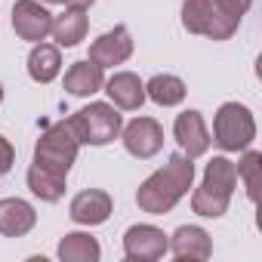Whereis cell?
<instances>
[{
  "label": "cell",
  "mask_w": 262,
  "mask_h": 262,
  "mask_svg": "<svg viewBox=\"0 0 262 262\" xmlns=\"http://www.w3.org/2000/svg\"><path fill=\"white\" fill-rule=\"evenodd\" d=\"M194 182V164L185 155H170L161 170H155L136 191V204L142 213L164 216L170 213L191 188Z\"/></svg>",
  "instance_id": "1"
},
{
  "label": "cell",
  "mask_w": 262,
  "mask_h": 262,
  "mask_svg": "<svg viewBox=\"0 0 262 262\" xmlns=\"http://www.w3.org/2000/svg\"><path fill=\"white\" fill-rule=\"evenodd\" d=\"M234 188H237V167L228 158H213L204 170V182L191 194V210L204 219H219L228 213Z\"/></svg>",
  "instance_id": "2"
},
{
  "label": "cell",
  "mask_w": 262,
  "mask_h": 262,
  "mask_svg": "<svg viewBox=\"0 0 262 262\" xmlns=\"http://www.w3.org/2000/svg\"><path fill=\"white\" fill-rule=\"evenodd\" d=\"M77 151H80V142L74 136V129L68 126V120H59L40 133V139L34 145V167L68 179V173L77 161Z\"/></svg>",
  "instance_id": "3"
},
{
  "label": "cell",
  "mask_w": 262,
  "mask_h": 262,
  "mask_svg": "<svg viewBox=\"0 0 262 262\" xmlns=\"http://www.w3.org/2000/svg\"><path fill=\"white\" fill-rule=\"evenodd\" d=\"M68 126L74 129V136H77L80 145L99 148V145H108V142H114L120 136L123 117L108 102H90L86 108H80V111H74L68 117Z\"/></svg>",
  "instance_id": "4"
},
{
  "label": "cell",
  "mask_w": 262,
  "mask_h": 262,
  "mask_svg": "<svg viewBox=\"0 0 262 262\" xmlns=\"http://www.w3.org/2000/svg\"><path fill=\"white\" fill-rule=\"evenodd\" d=\"M256 139V120L247 105L241 102H225L219 105L213 117V142L222 151H244Z\"/></svg>",
  "instance_id": "5"
},
{
  "label": "cell",
  "mask_w": 262,
  "mask_h": 262,
  "mask_svg": "<svg viewBox=\"0 0 262 262\" xmlns=\"http://www.w3.org/2000/svg\"><path fill=\"white\" fill-rule=\"evenodd\" d=\"M182 25H185V31L210 37V40H228L237 31V22L222 16L213 0H185L182 4Z\"/></svg>",
  "instance_id": "6"
},
{
  "label": "cell",
  "mask_w": 262,
  "mask_h": 262,
  "mask_svg": "<svg viewBox=\"0 0 262 262\" xmlns=\"http://www.w3.org/2000/svg\"><path fill=\"white\" fill-rule=\"evenodd\" d=\"M120 136H123V148L139 161H148L164 148V126L155 117L129 120L126 126H120Z\"/></svg>",
  "instance_id": "7"
},
{
  "label": "cell",
  "mask_w": 262,
  "mask_h": 262,
  "mask_svg": "<svg viewBox=\"0 0 262 262\" xmlns=\"http://www.w3.org/2000/svg\"><path fill=\"white\" fill-rule=\"evenodd\" d=\"M170 237L155 225H129L123 234V256L129 262H155L167 253Z\"/></svg>",
  "instance_id": "8"
},
{
  "label": "cell",
  "mask_w": 262,
  "mask_h": 262,
  "mask_svg": "<svg viewBox=\"0 0 262 262\" xmlns=\"http://www.w3.org/2000/svg\"><path fill=\"white\" fill-rule=\"evenodd\" d=\"M13 28L22 40L40 43L47 40L50 28H53V13L40 4V0H16L13 7Z\"/></svg>",
  "instance_id": "9"
},
{
  "label": "cell",
  "mask_w": 262,
  "mask_h": 262,
  "mask_svg": "<svg viewBox=\"0 0 262 262\" xmlns=\"http://www.w3.org/2000/svg\"><path fill=\"white\" fill-rule=\"evenodd\" d=\"M129 56H133V37H129L126 25H114L90 43V62H96L99 68L123 65Z\"/></svg>",
  "instance_id": "10"
},
{
  "label": "cell",
  "mask_w": 262,
  "mask_h": 262,
  "mask_svg": "<svg viewBox=\"0 0 262 262\" xmlns=\"http://www.w3.org/2000/svg\"><path fill=\"white\" fill-rule=\"evenodd\" d=\"M173 136H176L182 155L191 158V161L201 158V155H207V151H210V142H213L210 133H207V123H204L201 111H194V108H188V111H182V114L176 117Z\"/></svg>",
  "instance_id": "11"
},
{
  "label": "cell",
  "mask_w": 262,
  "mask_h": 262,
  "mask_svg": "<svg viewBox=\"0 0 262 262\" xmlns=\"http://www.w3.org/2000/svg\"><path fill=\"white\" fill-rule=\"evenodd\" d=\"M179 262H204L213 256V241L201 225H179L167 247Z\"/></svg>",
  "instance_id": "12"
},
{
  "label": "cell",
  "mask_w": 262,
  "mask_h": 262,
  "mask_svg": "<svg viewBox=\"0 0 262 262\" xmlns=\"http://www.w3.org/2000/svg\"><path fill=\"white\" fill-rule=\"evenodd\" d=\"M111 207H114V204H111V194H108V191L86 188V191H80V194L71 198L68 216H71V222H77V225H102V222H108Z\"/></svg>",
  "instance_id": "13"
},
{
  "label": "cell",
  "mask_w": 262,
  "mask_h": 262,
  "mask_svg": "<svg viewBox=\"0 0 262 262\" xmlns=\"http://www.w3.org/2000/svg\"><path fill=\"white\" fill-rule=\"evenodd\" d=\"M37 225V213L22 198H4L0 201V234L7 237H25Z\"/></svg>",
  "instance_id": "14"
},
{
  "label": "cell",
  "mask_w": 262,
  "mask_h": 262,
  "mask_svg": "<svg viewBox=\"0 0 262 262\" xmlns=\"http://www.w3.org/2000/svg\"><path fill=\"white\" fill-rule=\"evenodd\" d=\"M105 93L111 99L114 108H123V111H136L142 108L145 102V83L139 80V74L133 71H117L108 83H105Z\"/></svg>",
  "instance_id": "15"
},
{
  "label": "cell",
  "mask_w": 262,
  "mask_h": 262,
  "mask_svg": "<svg viewBox=\"0 0 262 262\" xmlns=\"http://www.w3.org/2000/svg\"><path fill=\"white\" fill-rule=\"evenodd\" d=\"M86 28H90L86 10H80V7H65L62 16H53V28H50V34L56 37L59 47L71 50V47H77V43L86 37Z\"/></svg>",
  "instance_id": "16"
},
{
  "label": "cell",
  "mask_w": 262,
  "mask_h": 262,
  "mask_svg": "<svg viewBox=\"0 0 262 262\" xmlns=\"http://www.w3.org/2000/svg\"><path fill=\"white\" fill-rule=\"evenodd\" d=\"M105 68H99L96 62H90V59H80V62H74L68 71H65V90L71 93V96H93V93H99L102 86H105V74H102Z\"/></svg>",
  "instance_id": "17"
},
{
  "label": "cell",
  "mask_w": 262,
  "mask_h": 262,
  "mask_svg": "<svg viewBox=\"0 0 262 262\" xmlns=\"http://www.w3.org/2000/svg\"><path fill=\"white\" fill-rule=\"evenodd\" d=\"M62 71V56H59V47L53 43H34V50L28 53V74L34 83H50L56 80Z\"/></svg>",
  "instance_id": "18"
},
{
  "label": "cell",
  "mask_w": 262,
  "mask_h": 262,
  "mask_svg": "<svg viewBox=\"0 0 262 262\" xmlns=\"http://www.w3.org/2000/svg\"><path fill=\"white\" fill-rule=\"evenodd\" d=\"M185 80L176 77V74H155L148 83H145V96L161 105V108H173V105H182L185 102Z\"/></svg>",
  "instance_id": "19"
},
{
  "label": "cell",
  "mask_w": 262,
  "mask_h": 262,
  "mask_svg": "<svg viewBox=\"0 0 262 262\" xmlns=\"http://www.w3.org/2000/svg\"><path fill=\"white\" fill-rule=\"evenodd\" d=\"M102 250L99 241L86 231H68L59 241V259L62 262H99Z\"/></svg>",
  "instance_id": "20"
},
{
  "label": "cell",
  "mask_w": 262,
  "mask_h": 262,
  "mask_svg": "<svg viewBox=\"0 0 262 262\" xmlns=\"http://www.w3.org/2000/svg\"><path fill=\"white\" fill-rule=\"evenodd\" d=\"M28 188H31V194H37L40 201L56 204V201H62V194H65V176L47 173V170H40V167L31 164V170H28Z\"/></svg>",
  "instance_id": "21"
},
{
  "label": "cell",
  "mask_w": 262,
  "mask_h": 262,
  "mask_svg": "<svg viewBox=\"0 0 262 262\" xmlns=\"http://www.w3.org/2000/svg\"><path fill=\"white\" fill-rule=\"evenodd\" d=\"M244 151H247V155H244L241 164H234V167H237V179H244L247 198L256 204V198H259V167H262V155L253 151V148H244Z\"/></svg>",
  "instance_id": "22"
},
{
  "label": "cell",
  "mask_w": 262,
  "mask_h": 262,
  "mask_svg": "<svg viewBox=\"0 0 262 262\" xmlns=\"http://www.w3.org/2000/svg\"><path fill=\"white\" fill-rule=\"evenodd\" d=\"M213 4H216V10H219L222 16H228L231 22H237V25H241L244 13L253 7V0H213Z\"/></svg>",
  "instance_id": "23"
},
{
  "label": "cell",
  "mask_w": 262,
  "mask_h": 262,
  "mask_svg": "<svg viewBox=\"0 0 262 262\" xmlns=\"http://www.w3.org/2000/svg\"><path fill=\"white\" fill-rule=\"evenodd\" d=\"M13 164H16V148L10 145V139L0 136V176L10 173V170H13Z\"/></svg>",
  "instance_id": "24"
},
{
  "label": "cell",
  "mask_w": 262,
  "mask_h": 262,
  "mask_svg": "<svg viewBox=\"0 0 262 262\" xmlns=\"http://www.w3.org/2000/svg\"><path fill=\"white\" fill-rule=\"evenodd\" d=\"M43 4H59V7H80V10H90L96 0H43Z\"/></svg>",
  "instance_id": "25"
},
{
  "label": "cell",
  "mask_w": 262,
  "mask_h": 262,
  "mask_svg": "<svg viewBox=\"0 0 262 262\" xmlns=\"http://www.w3.org/2000/svg\"><path fill=\"white\" fill-rule=\"evenodd\" d=\"M0 102H4V83H0Z\"/></svg>",
  "instance_id": "26"
}]
</instances>
